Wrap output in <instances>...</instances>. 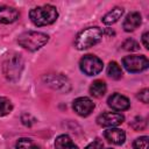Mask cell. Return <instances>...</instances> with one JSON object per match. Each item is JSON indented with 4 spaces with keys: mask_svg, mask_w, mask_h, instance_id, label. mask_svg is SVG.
Returning a JSON list of instances; mask_svg holds the SVG:
<instances>
[{
    "mask_svg": "<svg viewBox=\"0 0 149 149\" xmlns=\"http://www.w3.org/2000/svg\"><path fill=\"white\" fill-rule=\"evenodd\" d=\"M13 109L12 101L6 97H0V116L8 115Z\"/></svg>",
    "mask_w": 149,
    "mask_h": 149,
    "instance_id": "obj_17",
    "label": "cell"
},
{
    "mask_svg": "<svg viewBox=\"0 0 149 149\" xmlns=\"http://www.w3.org/2000/svg\"><path fill=\"white\" fill-rule=\"evenodd\" d=\"M29 17L35 26L42 27L54 23L58 17V12L52 5H43L33 8L29 12Z\"/></svg>",
    "mask_w": 149,
    "mask_h": 149,
    "instance_id": "obj_1",
    "label": "cell"
},
{
    "mask_svg": "<svg viewBox=\"0 0 149 149\" xmlns=\"http://www.w3.org/2000/svg\"><path fill=\"white\" fill-rule=\"evenodd\" d=\"M15 147H16V149H40L38 146L33 140L27 139V137L19 139Z\"/></svg>",
    "mask_w": 149,
    "mask_h": 149,
    "instance_id": "obj_18",
    "label": "cell"
},
{
    "mask_svg": "<svg viewBox=\"0 0 149 149\" xmlns=\"http://www.w3.org/2000/svg\"><path fill=\"white\" fill-rule=\"evenodd\" d=\"M48 41H49V36L47 34L34 30L24 31L17 38L19 44L29 51H36L41 49L44 44H47Z\"/></svg>",
    "mask_w": 149,
    "mask_h": 149,
    "instance_id": "obj_3",
    "label": "cell"
},
{
    "mask_svg": "<svg viewBox=\"0 0 149 149\" xmlns=\"http://www.w3.org/2000/svg\"><path fill=\"white\" fill-rule=\"evenodd\" d=\"M55 148L56 149H78V147L73 143L69 135L62 134L56 137L55 140Z\"/></svg>",
    "mask_w": 149,
    "mask_h": 149,
    "instance_id": "obj_14",
    "label": "cell"
},
{
    "mask_svg": "<svg viewBox=\"0 0 149 149\" xmlns=\"http://www.w3.org/2000/svg\"><path fill=\"white\" fill-rule=\"evenodd\" d=\"M122 14H123V8L122 7H114L112 10H109L108 13H106L102 16L101 21L105 24H113L116 21H119V19L122 16Z\"/></svg>",
    "mask_w": 149,
    "mask_h": 149,
    "instance_id": "obj_13",
    "label": "cell"
},
{
    "mask_svg": "<svg viewBox=\"0 0 149 149\" xmlns=\"http://www.w3.org/2000/svg\"><path fill=\"white\" fill-rule=\"evenodd\" d=\"M142 42H143V45L146 49H149V43H148V31H146L143 35H142Z\"/></svg>",
    "mask_w": 149,
    "mask_h": 149,
    "instance_id": "obj_23",
    "label": "cell"
},
{
    "mask_svg": "<svg viewBox=\"0 0 149 149\" xmlns=\"http://www.w3.org/2000/svg\"><path fill=\"white\" fill-rule=\"evenodd\" d=\"M107 149H112V148H107Z\"/></svg>",
    "mask_w": 149,
    "mask_h": 149,
    "instance_id": "obj_24",
    "label": "cell"
},
{
    "mask_svg": "<svg viewBox=\"0 0 149 149\" xmlns=\"http://www.w3.org/2000/svg\"><path fill=\"white\" fill-rule=\"evenodd\" d=\"M80 70L86 76H95L102 71V61L94 55H85L79 62Z\"/></svg>",
    "mask_w": 149,
    "mask_h": 149,
    "instance_id": "obj_5",
    "label": "cell"
},
{
    "mask_svg": "<svg viewBox=\"0 0 149 149\" xmlns=\"http://www.w3.org/2000/svg\"><path fill=\"white\" fill-rule=\"evenodd\" d=\"M123 120H125V116L121 113H116V112H105L97 118L98 125L102 127H111V128L121 125Z\"/></svg>",
    "mask_w": 149,
    "mask_h": 149,
    "instance_id": "obj_7",
    "label": "cell"
},
{
    "mask_svg": "<svg viewBox=\"0 0 149 149\" xmlns=\"http://www.w3.org/2000/svg\"><path fill=\"white\" fill-rule=\"evenodd\" d=\"M107 74L112 78V79H120L122 77V70L120 68V65L116 62H111L107 66Z\"/></svg>",
    "mask_w": 149,
    "mask_h": 149,
    "instance_id": "obj_16",
    "label": "cell"
},
{
    "mask_svg": "<svg viewBox=\"0 0 149 149\" xmlns=\"http://www.w3.org/2000/svg\"><path fill=\"white\" fill-rule=\"evenodd\" d=\"M137 98H139L142 102L148 104V101H149V90H148V88H143L142 91H140L139 94H137Z\"/></svg>",
    "mask_w": 149,
    "mask_h": 149,
    "instance_id": "obj_21",
    "label": "cell"
},
{
    "mask_svg": "<svg viewBox=\"0 0 149 149\" xmlns=\"http://www.w3.org/2000/svg\"><path fill=\"white\" fill-rule=\"evenodd\" d=\"M85 149H102V142L99 139H97L93 142H91Z\"/></svg>",
    "mask_w": 149,
    "mask_h": 149,
    "instance_id": "obj_22",
    "label": "cell"
},
{
    "mask_svg": "<svg viewBox=\"0 0 149 149\" xmlns=\"http://www.w3.org/2000/svg\"><path fill=\"white\" fill-rule=\"evenodd\" d=\"M122 48H123L125 50H127V51H136V50L140 49V45H139V43H137L135 40L128 38V40H126V41L122 43Z\"/></svg>",
    "mask_w": 149,
    "mask_h": 149,
    "instance_id": "obj_20",
    "label": "cell"
},
{
    "mask_svg": "<svg viewBox=\"0 0 149 149\" xmlns=\"http://www.w3.org/2000/svg\"><path fill=\"white\" fill-rule=\"evenodd\" d=\"M122 65L128 72L136 73V72H141L146 70L149 65V62L147 57L143 55H129V56L123 57Z\"/></svg>",
    "mask_w": 149,
    "mask_h": 149,
    "instance_id": "obj_6",
    "label": "cell"
},
{
    "mask_svg": "<svg viewBox=\"0 0 149 149\" xmlns=\"http://www.w3.org/2000/svg\"><path fill=\"white\" fill-rule=\"evenodd\" d=\"M102 34L104 31L99 27H88L81 30L80 33H78L74 40V47L78 50L88 49L101 40Z\"/></svg>",
    "mask_w": 149,
    "mask_h": 149,
    "instance_id": "obj_2",
    "label": "cell"
},
{
    "mask_svg": "<svg viewBox=\"0 0 149 149\" xmlns=\"http://www.w3.org/2000/svg\"><path fill=\"white\" fill-rule=\"evenodd\" d=\"M19 10L15 9L14 7L9 6H1L0 7V22L8 24L13 23L19 19Z\"/></svg>",
    "mask_w": 149,
    "mask_h": 149,
    "instance_id": "obj_10",
    "label": "cell"
},
{
    "mask_svg": "<svg viewBox=\"0 0 149 149\" xmlns=\"http://www.w3.org/2000/svg\"><path fill=\"white\" fill-rule=\"evenodd\" d=\"M72 108H73V111L78 115H80V116H87V115H90L92 113V111L94 108V104L87 97H79V98H77V99L73 100Z\"/></svg>",
    "mask_w": 149,
    "mask_h": 149,
    "instance_id": "obj_8",
    "label": "cell"
},
{
    "mask_svg": "<svg viewBox=\"0 0 149 149\" xmlns=\"http://www.w3.org/2000/svg\"><path fill=\"white\" fill-rule=\"evenodd\" d=\"M22 69H23V62L20 55L15 54L13 56H9L3 62V73L10 80H16L21 74Z\"/></svg>",
    "mask_w": 149,
    "mask_h": 149,
    "instance_id": "obj_4",
    "label": "cell"
},
{
    "mask_svg": "<svg viewBox=\"0 0 149 149\" xmlns=\"http://www.w3.org/2000/svg\"><path fill=\"white\" fill-rule=\"evenodd\" d=\"M106 84L102 80H94L90 86V93L95 98H101L106 93Z\"/></svg>",
    "mask_w": 149,
    "mask_h": 149,
    "instance_id": "obj_15",
    "label": "cell"
},
{
    "mask_svg": "<svg viewBox=\"0 0 149 149\" xmlns=\"http://www.w3.org/2000/svg\"><path fill=\"white\" fill-rule=\"evenodd\" d=\"M148 136H141V137H137L134 143H133V147L134 149H149V146H148Z\"/></svg>",
    "mask_w": 149,
    "mask_h": 149,
    "instance_id": "obj_19",
    "label": "cell"
},
{
    "mask_svg": "<svg viewBox=\"0 0 149 149\" xmlns=\"http://www.w3.org/2000/svg\"><path fill=\"white\" fill-rule=\"evenodd\" d=\"M104 136L105 139L113 143V144H122L126 140V134L122 129H119V128H108L105 130L104 133Z\"/></svg>",
    "mask_w": 149,
    "mask_h": 149,
    "instance_id": "obj_11",
    "label": "cell"
},
{
    "mask_svg": "<svg viewBox=\"0 0 149 149\" xmlns=\"http://www.w3.org/2000/svg\"><path fill=\"white\" fill-rule=\"evenodd\" d=\"M141 22H142L141 14L137 12H132L126 16L122 27H123L125 31H134L136 28L140 27Z\"/></svg>",
    "mask_w": 149,
    "mask_h": 149,
    "instance_id": "obj_12",
    "label": "cell"
},
{
    "mask_svg": "<svg viewBox=\"0 0 149 149\" xmlns=\"http://www.w3.org/2000/svg\"><path fill=\"white\" fill-rule=\"evenodd\" d=\"M107 104L108 106L114 109V111H126L129 108L130 106V102H129V99L120 93H114L112 94L108 100H107Z\"/></svg>",
    "mask_w": 149,
    "mask_h": 149,
    "instance_id": "obj_9",
    "label": "cell"
}]
</instances>
